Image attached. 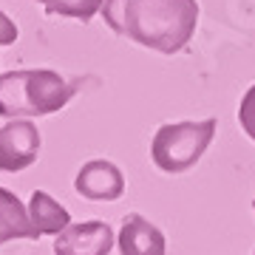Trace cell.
<instances>
[{"label":"cell","instance_id":"5b68a950","mask_svg":"<svg viewBox=\"0 0 255 255\" xmlns=\"http://www.w3.org/2000/svg\"><path fill=\"white\" fill-rule=\"evenodd\" d=\"M117 236L108 221H71L54 236V255H111Z\"/></svg>","mask_w":255,"mask_h":255},{"label":"cell","instance_id":"8fae6325","mask_svg":"<svg viewBox=\"0 0 255 255\" xmlns=\"http://www.w3.org/2000/svg\"><path fill=\"white\" fill-rule=\"evenodd\" d=\"M238 122L241 130L255 142V85H250V91L241 97V108H238Z\"/></svg>","mask_w":255,"mask_h":255},{"label":"cell","instance_id":"ba28073f","mask_svg":"<svg viewBox=\"0 0 255 255\" xmlns=\"http://www.w3.org/2000/svg\"><path fill=\"white\" fill-rule=\"evenodd\" d=\"M11 238H40L28 219V207L14 196L11 190L0 187V244H6Z\"/></svg>","mask_w":255,"mask_h":255},{"label":"cell","instance_id":"9c48e42d","mask_svg":"<svg viewBox=\"0 0 255 255\" xmlns=\"http://www.w3.org/2000/svg\"><path fill=\"white\" fill-rule=\"evenodd\" d=\"M28 219L40 236H57L60 230L71 224V213L46 190H34L28 196Z\"/></svg>","mask_w":255,"mask_h":255},{"label":"cell","instance_id":"52a82bcc","mask_svg":"<svg viewBox=\"0 0 255 255\" xmlns=\"http://www.w3.org/2000/svg\"><path fill=\"white\" fill-rule=\"evenodd\" d=\"M119 255H167L164 233L139 213H128L117 236Z\"/></svg>","mask_w":255,"mask_h":255},{"label":"cell","instance_id":"4fadbf2b","mask_svg":"<svg viewBox=\"0 0 255 255\" xmlns=\"http://www.w3.org/2000/svg\"><path fill=\"white\" fill-rule=\"evenodd\" d=\"M253 207H255V199H253Z\"/></svg>","mask_w":255,"mask_h":255},{"label":"cell","instance_id":"7a4b0ae2","mask_svg":"<svg viewBox=\"0 0 255 255\" xmlns=\"http://www.w3.org/2000/svg\"><path fill=\"white\" fill-rule=\"evenodd\" d=\"M77 94V82L51 68H20L0 74V117L34 119L63 111Z\"/></svg>","mask_w":255,"mask_h":255},{"label":"cell","instance_id":"3957f363","mask_svg":"<svg viewBox=\"0 0 255 255\" xmlns=\"http://www.w3.org/2000/svg\"><path fill=\"white\" fill-rule=\"evenodd\" d=\"M219 122L213 117L201 122H167L150 139V159L167 176H182L199 164L213 145Z\"/></svg>","mask_w":255,"mask_h":255},{"label":"cell","instance_id":"7c38bea8","mask_svg":"<svg viewBox=\"0 0 255 255\" xmlns=\"http://www.w3.org/2000/svg\"><path fill=\"white\" fill-rule=\"evenodd\" d=\"M17 40V26L14 20L6 17V11H0V46H11Z\"/></svg>","mask_w":255,"mask_h":255},{"label":"cell","instance_id":"6da1fadb","mask_svg":"<svg viewBox=\"0 0 255 255\" xmlns=\"http://www.w3.org/2000/svg\"><path fill=\"white\" fill-rule=\"evenodd\" d=\"M100 14L114 34L159 54L184 51L199 26L196 0H105Z\"/></svg>","mask_w":255,"mask_h":255},{"label":"cell","instance_id":"8992f818","mask_svg":"<svg viewBox=\"0 0 255 255\" xmlns=\"http://www.w3.org/2000/svg\"><path fill=\"white\" fill-rule=\"evenodd\" d=\"M74 190L88 201H119L125 193V176L108 159H91L77 170Z\"/></svg>","mask_w":255,"mask_h":255},{"label":"cell","instance_id":"277c9868","mask_svg":"<svg viewBox=\"0 0 255 255\" xmlns=\"http://www.w3.org/2000/svg\"><path fill=\"white\" fill-rule=\"evenodd\" d=\"M43 136L31 119H11L0 128V173H20L37 162Z\"/></svg>","mask_w":255,"mask_h":255},{"label":"cell","instance_id":"30bf717a","mask_svg":"<svg viewBox=\"0 0 255 255\" xmlns=\"http://www.w3.org/2000/svg\"><path fill=\"white\" fill-rule=\"evenodd\" d=\"M37 3L51 17H71L80 23H88L102 11L105 0H37Z\"/></svg>","mask_w":255,"mask_h":255}]
</instances>
